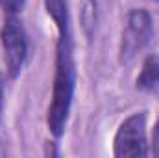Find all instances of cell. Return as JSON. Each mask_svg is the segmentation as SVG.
<instances>
[{
	"instance_id": "cell-1",
	"label": "cell",
	"mask_w": 159,
	"mask_h": 158,
	"mask_svg": "<svg viewBox=\"0 0 159 158\" xmlns=\"http://www.w3.org/2000/svg\"><path fill=\"white\" fill-rule=\"evenodd\" d=\"M74 82L76 69L72 58V39L70 32L59 34L56 47V77H54V91H52V104L48 108V128L50 132L59 138L65 130L72 95H74Z\"/></svg>"
},
{
	"instance_id": "cell-2",
	"label": "cell",
	"mask_w": 159,
	"mask_h": 158,
	"mask_svg": "<svg viewBox=\"0 0 159 158\" xmlns=\"http://www.w3.org/2000/svg\"><path fill=\"white\" fill-rule=\"evenodd\" d=\"M115 156L117 158H139L146 156V116L133 114L122 121L115 134Z\"/></svg>"
},
{
	"instance_id": "cell-3",
	"label": "cell",
	"mask_w": 159,
	"mask_h": 158,
	"mask_svg": "<svg viewBox=\"0 0 159 158\" xmlns=\"http://www.w3.org/2000/svg\"><path fill=\"white\" fill-rule=\"evenodd\" d=\"M154 34L152 17L146 9H131L126 21V28L120 41V62L128 63L135 58L139 50H143Z\"/></svg>"
},
{
	"instance_id": "cell-4",
	"label": "cell",
	"mask_w": 159,
	"mask_h": 158,
	"mask_svg": "<svg viewBox=\"0 0 159 158\" xmlns=\"http://www.w3.org/2000/svg\"><path fill=\"white\" fill-rule=\"evenodd\" d=\"M2 48H4V60H6V67L11 78H15L24 62H26V54H28V39H26V32L22 22L15 17L9 15L2 26Z\"/></svg>"
},
{
	"instance_id": "cell-5",
	"label": "cell",
	"mask_w": 159,
	"mask_h": 158,
	"mask_svg": "<svg viewBox=\"0 0 159 158\" xmlns=\"http://www.w3.org/2000/svg\"><path fill=\"white\" fill-rule=\"evenodd\" d=\"M139 89H159V56L146 58L141 75L137 77Z\"/></svg>"
},
{
	"instance_id": "cell-6",
	"label": "cell",
	"mask_w": 159,
	"mask_h": 158,
	"mask_svg": "<svg viewBox=\"0 0 159 158\" xmlns=\"http://www.w3.org/2000/svg\"><path fill=\"white\" fill-rule=\"evenodd\" d=\"M46 13L52 17V21L57 26V32H69V13H67V2L65 0H44Z\"/></svg>"
},
{
	"instance_id": "cell-7",
	"label": "cell",
	"mask_w": 159,
	"mask_h": 158,
	"mask_svg": "<svg viewBox=\"0 0 159 158\" xmlns=\"http://www.w3.org/2000/svg\"><path fill=\"white\" fill-rule=\"evenodd\" d=\"M80 21H81V28H83L85 36L91 37L94 32V26H96V0H81Z\"/></svg>"
},
{
	"instance_id": "cell-8",
	"label": "cell",
	"mask_w": 159,
	"mask_h": 158,
	"mask_svg": "<svg viewBox=\"0 0 159 158\" xmlns=\"http://www.w3.org/2000/svg\"><path fill=\"white\" fill-rule=\"evenodd\" d=\"M26 0H0V6L4 7V11H7L9 15H15L19 13L22 7H24Z\"/></svg>"
},
{
	"instance_id": "cell-9",
	"label": "cell",
	"mask_w": 159,
	"mask_h": 158,
	"mask_svg": "<svg viewBox=\"0 0 159 158\" xmlns=\"http://www.w3.org/2000/svg\"><path fill=\"white\" fill-rule=\"evenodd\" d=\"M157 155H159V153H157Z\"/></svg>"
}]
</instances>
